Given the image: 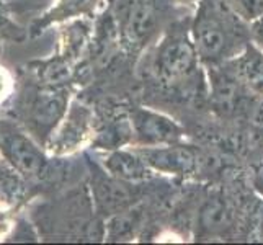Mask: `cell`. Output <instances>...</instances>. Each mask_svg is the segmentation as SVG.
Listing matches in <instances>:
<instances>
[{"instance_id": "9c48e42d", "label": "cell", "mask_w": 263, "mask_h": 245, "mask_svg": "<svg viewBox=\"0 0 263 245\" xmlns=\"http://www.w3.org/2000/svg\"><path fill=\"white\" fill-rule=\"evenodd\" d=\"M92 192L97 211L100 214L115 216L118 213H123L133 201L126 181L118 180L110 174L106 175L105 172L93 178Z\"/></svg>"}, {"instance_id": "ba28073f", "label": "cell", "mask_w": 263, "mask_h": 245, "mask_svg": "<svg viewBox=\"0 0 263 245\" xmlns=\"http://www.w3.org/2000/svg\"><path fill=\"white\" fill-rule=\"evenodd\" d=\"M210 84L211 103L222 115H231L240 106L242 100L249 95L246 87L242 85L237 74L234 72L231 62H224L219 66L204 67ZM250 97V95H249Z\"/></svg>"}, {"instance_id": "30bf717a", "label": "cell", "mask_w": 263, "mask_h": 245, "mask_svg": "<svg viewBox=\"0 0 263 245\" xmlns=\"http://www.w3.org/2000/svg\"><path fill=\"white\" fill-rule=\"evenodd\" d=\"M103 167L110 175L126 183H138V181L151 178L154 174L136 147H120L110 150L103 160Z\"/></svg>"}, {"instance_id": "4fadbf2b", "label": "cell", "mask_w": 263, "mask_h": 245, "mask_svg": "<svg viewBox=\"0 0 263 245\" xmlns=\"http://www.w3.org/2000/svg\"><path fill=\"white\" fill-rule=\"evenodd\" d=\"M199 224L206 232H221L231 228L232 211L222 195L214 193L206 199L199 210Z\"/></svg>"}, {"instance_id": "5bb4252c", "label": "cell", "mask_w": 263, "mask_h": 245, "mask_svg": "<svg viewBox=\"0 0 263 245\" xmlns=\"http://www.w3.org/2000/svg\"><path fill=\"white\" fill-rule=\"evenodd\" d=\"M26 195V178L5 160L0 162V203L16 204Z\"/></svg>"}, {"instance_id": "e0dca14e", "label": "cell", "mask_w": 263, "mask_h": 245, "mask_svg": "<svg viewBox=\"0 0 263 245\" xmlns=\"http://www.w3.org/2000/svg\"><path fill=\"white\" fill-rule=\"evenodd\" d=\"M249 31H250L252 43H255L257 46L263 51V15L249 25Z\"/></svg>"}, {"instance_id": "2e32d148", "label": "cell", "mask_w": 263, "mask_h": 245, "mask_svg": "<svg viewBox=\"0 0 263 245\" xmlns=\"http://www.w3.org/2000/svg\"><path fill=\"white\" fill-rule=\"evenodd\" d=\"M224 2L247 25L263 15V0H224Z\"/></svg>"}, {"instance_id": "8992f818", "label": "cell", "mask_w": 263, "mask_h": 245, "mask_svg": "<svg viewBox=\"0 0 263 245\" xmlns=\"http://www.w3.org/2000/svg\"><path fill=\"white\" fill-rule=\"evenodd\" d=\"M129 121L133 147H159L183 141L185 131L174 118L151 108H133Z\"/></svg>"}, {"instance_id": "6da1fadb", "label": "cell", "mask_w": 263, "mask_h": 245, "mask_svg": "<svg viewBox=\"0 0 263 245\" xmlns=\"http://www.w3.org/2000/svg\"><path fill=\"white\" fill-rule=\"evenodd\" d=\"M190 36L204 67L234 59L250 41L249 25L224 0H198Z\"/></svg>"}, {"instance_id": "5b68a950", "label": "cell", "mask_w": 263, "mask_h": 245, "mask_svg": "<svg viewBox=\"0 0 263 245\" xmlns=\"http://www.w3.org/2000/svg\"><path fill=\"white\" fill-rule=\"evenodd\" d=\"M69 106V92L58 85H48L36 90L26 102L28 129L38 139H48L56 126L64 120Z\"/></svg>"}, {"instance_id": "7c38bea8", "label": "cell", "mask_w": 263, "mask_h": 245, "mask_svg": "<svg viewBox=\"0 0 263 245\" xmlns=\"http://www.w3.org/2000/svg\"><path fill=\"white\" fill-rule=\"evenodd\" d=\"M66 116L64 129L56 139V149L59 152H70L84 144L92 126V113L85 106H74V110Z\"/></svg>"}, {"instance_id": "ac0fdd59", "label": "cell", "mask_w": 263, "mask_h": 245, "mask_svg": "<svg viewBox=\"0 0 263 245\" xmlns=\"http://www.w3.org/2000/svg\"><path fill=\"white\" fill-rule=\"evenodd\" d=\"M0 31H4L5 34H13V36H16V31H18L16 26L8 20L2 2H0Z\"/></svg>"}, {"instance_id": "52a82bcc", "label": "cell", "mask_w": 263, "mask_h": 245, "mask_svg": "<svg viewBox=\"0 0 263 245\" xmlns=\"http://www.w3.org/2000/svg\"><path fill=\"white\" fill-rule=\"evenodd\" d=\"M146 160L154 174L188 177L193 175L198 167V156L195 149L185 144H168L159 147H136Z\"/></svg>"}, {"instance_id": "7a4b0ae2", "label": "cell", "mask_w": 263, "mask_h": 245, "mask_svg": "<svg viewBox=\"0 0 263 245\" xmlns=\"http://www.w3.org/2000/svg\"><path fill=\"white\" fill-rule=\"evenodd\" d=\"M174 0H116L113 23L123 49L138 56L167 30Z\"/></svg>"}, {"instance_id": "ffe728a7", "label": "cell", "mask_w": 263, "mask_h": 245, "mask_svg": "<svg viewBox=\"0 0 263 245\" xmlns=\"http://www.w3.org/2000/svg\"><path fill=\"white\" fill-rule=\"evenodd\" d=\"M175 2H181V4H196L198 0H175Z\"/></svg>"}, {"instance_id": "8fae6325", "label": "cell", "mask_w": 263, "mask_h": 245, "mask_svg": "<svg viewBox=\"0 0 263 245\" xmlns=\"http://www.w3.org/2000/svg\"><path fill=\"white\" fill-rule=\"evenodd\" d=\"M249 95L263 98V51L252 40L229 61Z\"/></svg>"}, {"instance_id": "3957f363", "label": "cell", "mask_w": 263, "mask_h": 245, "mask_svg": "<svg viewBox=\"0 0 263 245\" xmlns=\"http://www.w3.org/2000/svg\"><path fill=\"white\" fill-rule=\"evenodd\" d=\"M204 66L198 58L190 31H165L152 56V76L165 88H185Z\"/></svg>"}, {"instance_id": "9a60e30c", "label": "cell", "mask_w": 263, "mask_h": 245, "mask_svg": "<svg viewBox=\"0 0 263 245\" xmlns=\"http://www.w3.org/2000/svg\"><path fill=\"white\" fill-rule=\"evenodd\" d=\"M102 0H61L59 5L51 13V20H62V18L85 15L95 10V7Z\"/></svg>"}, {"instance_id": "277c9868", "label": "cell", "mask_w": 263, "mask_h": 245, "mask_svg": "<svg viewBox=\"0 0 263 245\" xmlns=\"http://www.w3.org/2000/svg\"><path fill=\"white\" fill-rule=\"evenodd\" d=\"M0 149L5 160L26 180H41L48 174V159L30 136L10 123H0Z\"/></svg>"}, {"instance_id": "d6986e66", "label": "cell", "mask_w": 263, "mask_h": 245, "mask_svg": "<svg viewBox=\"0 0 263 245\" xmlns=\"http://www.w3.org/2000/svg\"><path fill=\"white\" fill-rule=\"evenodd\" d=\"M253 123H255V126L260 131H263V98H261V103L257 106L255 115H253Z\"/></svg>"}]
</instances>
